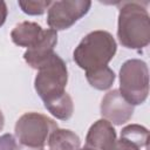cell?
Wrapping results in <instances>:
<instances>
[{"label": "cell", "instance_id": "1", "mask_svg": "<svg viewBox=\"0 0 150 150\" xmlns=\"http://www.w3.org/2000/svg\"><path fill=\"white\" fill-rule=\"evenodd\" d=\"M120 5L117 38L129 49H142L150 42V16L148 2L122 1Z\"/></svg>", "mask_w": 150, "mask_h": 150}, {"label": "cell", "instance_id": "2", "mask_svg": "<svg viewBox=\"0 0 150 150\" xmlns=\"http://www.w3.org/2000/svg\"><path fill=\"white\" fill-rule=\"evenodd\" d=\"M116 49V41L109 32L94 30L87 34L74 49L73 59L80 68L91 71L108 66Z\"/></svg>", "mask_w": 150, "mask_h": 150}, {"label": "cell", "instance_id": "3", "mask_svg": "<svg viewBox=\"0 0 150 150\" xmlns=\"http://www.w3.org/2000/svg\"><path fill=\"white\" fill-rule=\"evenodd\" d=\"M120 93L131 104H142L149 94V69L144 61L131 59L120 69Z\"/></svg>", "mask_w": 150, "mask_h": 150}, {"label": "cell", "instance_id": "4", "mask_svg": "<svg viewBox=\"0 0 150 150\" xmlns=\"http://www.w3.org/2000/svg\"><path fill=\"white\" fill-rule=\"evenodd\" d=\"M38 70L34 87L43 103L49 102L66 93L64 89L68 81L67 64L56 53Z\"/></svg>", "mask_w": 150, "mask_h": 150}, {"label": "cell", "instance_id": "5", "mask_svg": "<svg viewBox=\"0 0 150 150\" xmlns=\"http://www.w3.org/2000/svg\"><path fill=\"white\" fill-rule=\"evenodd\" d=\"M56 129L57 123L52 118L39 112H26L16 121L15 137L23 146L41 149Z\"/></svg>", "mask_w": 150, "mask_h": 150}, {"label": "cell", "instance_id": "6", "mask_svg": "<svg viewBox=\"0 0 150 150\" xmlns=\"http://www.w3.org/2000/svg\"><path fill=\"white\" fill-rule=\"evenodd\" d=\"M90 6L91 2L88 0L52 1L48 8L47 23L53 30L68 29L88 13Z\"/></svg>", "mask_w": 150, "mask_h": 150}, {"label": "cell", "instance_id": "7", "mask_svg": "<svg viewBox=\"0 0 150 150\" xmlns=\"http://www.w3.org/2000/svg\"><path fill=\"white\" fill-rule=\"evenodd\" d=\"M134 114L131 105L120 93L118 89L110 90L104 95L101 102V115L108 122L121 125L128 122Z\"/></svg>", "mask_w": 150, "mask_h": 150}, {"label": "cell", "instance_id": "8", "mask_svg": "<svg viewBox=\"0 0 150 150\" xmlns=\"http://www.w3.org/2000/svg\"><path fill=\"white\" fill-rule=\"evenodd\" d=\"M57 43V33L53 29H45L42 38L23 54L25 61L34 69H40L55 54L54 47Z\"/></svg>", "mask_w": 150, "mask_h": 150}, {"label": "cell", "instance_id": "9", "mask_svg": "<svg viewBox=\"0 0 150 150\" xmlns=\"http://www.w3.org/2000/svg\"><path fill=\"white\" fill-rule=\"evenodd\" d=\"M115 141L116 131L112 124L101 118L89 128L86 137V146L93 150H110Z\"/></svg>", "mask_w": 150, "mask_h": 150}, {"label": "cell", "instance_id": "10", "mask_svg": "<svg viewBox=\"0 0 150 150\" xmlns=\"http://www.w3.org/2000/svg\"><path fill=\"white\" fill-rule=\"evenodd\" d=\"M43 32L45 29H42V27L36 22L23 21L13 28L11 32V38L15 45L30 48L42 38Z\"/></svg>", "mask_w": 150, "mask_h": 150}, {"label": "cell", "instance_id": "11", "mask_svg": "<svg viewBox=\"0 0 150 150\" xmlns=\"http://www.w3.org/2000/svg\"><path fill=\"white\" fill-rule=\"evenodd\" d=\"M48 145L50 150H79L81 141L71 130L56 129L49 136Z\"/></svg>", "mask_w": 150, "mask_h": 150}, {"label": "cell", "instance_id": "12", "mask_svg": "<svg viewBox=\"0 0 150 150\" xmlns=\"http://www.w3.org/2000/svg\"><path fill=\"white\" fill-rule=\"evenodd\" d=\"M45 107L53 116H55L56 118H59L61 121L69 120L74 111L73 100L67 93H63L61 96H59L49 102H46Z\"/></svg>", "mask_w": 150, "mask_h": 150}, {"label": "cell", "instance_id": "13", "mask_svg": "<svg viewBox=\"0 0 150 150\" xmlns=\"http://www.w3.org/2000/svg\"><path fill=\"white\" fill-rule=\"evenodd\" d=\"M86 77L93 88L97 90H105L112 86L115 81V73L105 66L91 71H86Z\"/></svg>", "mask_w": 150, "mask_h": 150}, {"label": "cell", "instance_id": "14", "mask_svg": "<svg viewBox=\"0 0 150 150\" xmlns=\"http://www.w3.org/2000/svg\"><path fill=\"white\" fill-rule=\"evenodd\" d=\"M121 138L130 142L138 149H148L149 131L145 127L139 124H129L121 131Z\"/></svg>", "mask_w": 150, "mask_h": 150}, {"label": "cell", "instance_id": "15", "mask_svg": "<svg viewBox=\"0 0 150 150\" xmlns=\"http://www.w3.org/2000/svg\"><path fill=\"white\" fill-rule=\"evenodd\" d=\"M52 1H41V0H28V1H19L18 5L21 11L28 15H41L43 14L50 6Z\"/></svg>", "mask_w": 150, "mask_h": 150}, {"label": "cell", "instance_id": "16", "mask_svg": "<svg viewBox=\"0 0 150 150\" xmlns=\"http://www.w3.org/2000/svg\"><path fill=\"white\" fill-rule=\"evenodd\" d=\"M0 150H20L16 139L11 134H5L0 136Z\"/></svg>", "mask_w": 150, "mask_h": 150}, {"label": "cell", "instance_id": "17", "mask_svg": "<svg viewBox=\"0 0 150 150\" xmlns=\"http://www.w3.org/2000/svg\"><path fill=\"white\" fill-rule=\"evenodd\" d=\"M110 150H141V149H138L137 146H135L130 142H128L123 138H120V139L115 141V143L112 144Z\"/></svg>", "mask_w": 150, "mask_h": 150}, {"label": "cell", "instance_id": "18", "mask_svg": "<svg viewBox=\"0 0 150 150\" xmlns=\"http://www.w3.org/2000/svg\"><path fill=\"white\" fill-rule=\"evenodd\" d=\"M7 5L5 1H0V27L5 23L7 18Z\"/></svg>", "mask_w": 150, "mask_h": 150}, {"label": "cell", "instance_id": "19", "mask_svg": "<svg viewBox=\"0 0 150 150\" xmlns=\"http://www.w3.org/2000/svg\"><path fill=\"white\" fill-rule=\"evenodd\" d=\"M4 125H5V117H4V114H2V111L0 110V131L2 130Z\"/></svg>", "mask_w": 150, "mask_h": 150}, {"label": "cell", "instance_id": "20", "mask_svg": "<svg viewBox=\"0 0 150 150\" xmlns=\"http://www.w3.org/2000/svg\"><path fill=\"white\" fill-rule=\"evenodd\" d=\"M79 150H93V149H90V148H87V146H84L83 149H79Z\"/></svg>", "mask_w": 150, "mask_h": 150}]
</instances>
